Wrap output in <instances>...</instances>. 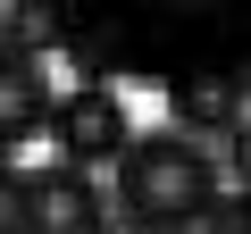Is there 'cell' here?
<instances>
[{
  "label": "cell",
  "instance_id": "obj_6",
  "mask_svg": "<svg viewBox=\"0 0 251 234\" xmlns=\"http://www.w3.org/2000/svg\"><path fill=\"white\" fill-rule=\"evenodd\" d=\"M226 142H234V159H226V184H243V192H251V126H243V134H226Z\"/></svg>",
  "mask_w": 251,
  "mask_h": 234
},
{
  "label": "cell",
  "instance_id": "obj_3",
  "mask_svg": "<svg viewBox=\"0 0 251 234\" xmlns=\"http://www.w3.org/2000/svg\"><path fill=\"white\" fill-rule=\"evenodd\" d=\"M17 234H100V184L67 159L17 176Z\"/></svg>",
  "mask_w": 251,
  "mask_h": 234
},
{
  "label": "cell",
  "instance_id": "obj_7",
  "mask_svg": "<svg viewBox=\"0 0 251 234\" xmlns=\"http://www.w3.org/2000/svg\"><path fill=\"white\" fill-rule=\"evenodd\" d=\"M0 234H17V176L0 167Z\"/></svg>",
  "mask_w": 251,
  "mask_h": 234
},
{
  "label": "cell",
  "instance_id": "obj_5",
  "mask_svg": "<svg viewBox=\"0 0 251 234\" xmlns=\"http://www.w3.org/2000/svg\"><path fill=\"white\" fill-rule=\"evenodd\" d=\"M25 134H50V84L34 59H0V151H17Z\"/></svg>",
  "mask_w": 251,
  "mask_h": 234
},
{
  "label": "cell",
  "instance_id": "obj_1",
  "mask_svg": "<svg viewBox=\"0 0 251 234\" xmlns=\"http://www.w3.org/2000/svg\"><path fill=\"white\" fill-rule=\"evenodd\" d=\"M117 209L126 226H143V234H184L218 209V159L184 134H134L117 159Z\"/></svg>",
  "mask_w": 251,
  "mask_h": 234
},
{
  "label": "cell",
  "instance_id": "obj_4",
  "mask_svg": "<svg viewBox=\"0 0 251 234\" xmlns=\"http://www.w3.org/2000/svg\"><path fill=\"white\" fill-rule=\"evenodd\" d=\"M168 109H176L184 142H201V134H243V84H234V75H176V84H168Z\"/></svg>",
  "mask_w": 251,
  "mask_h": 234
},
{
  "label": "cell",
  "instance_id": "obj_2",
  "mask_svg": "<svg viewBox=\"0 0 251 234\" xmlns=\"http://www.w3.org/2000/svg\"><path fill=\"white\" fill-rule=\"evenodd\" d=\"M50 142L67 167H100V159H126V142H134V117H126L117 84H75L67 100H50Z\"/></svg>",
  "mask_w": 251,
  "mask_h": 234
}]
</instances>
